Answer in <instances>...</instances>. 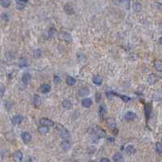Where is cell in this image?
<instances>
[{
    "label": "cell",
    "mask_w": 162,
    "mask_h": 162,
    "mask_svg": "<svg viewBox=\"0 0 162 162\" xmlns=\"http://www.w3.org/2000/svg\"><path fill=\"white\" fill-rule=\"evenodd\" d=\"M64 11L66 12L68 15H72L74 12L73 11V7H72L71 5L69 4H67L66 6L64 7Z\"/></svg>",
    "instance_id": "20"
},
{
    "label": "cell",
    "mask_w": 162,
    "mask_h": 162,
    "mask_svg": "<svg viewBox=\"0 0 162 162\" xmlns=\"http://www.w3.org/2000/svg\"><path fill=\"white\" fill-rule=\"evenodd\" d=\"M54 83L55 85H59L60 83H61V78L58 76H55L54 77Z\"/></svg>",
    "instance_id": "35"
},
{
    "label": "cell",
    "mask_w": 162,
    "mask_h": 162,
    "mask_svg": "<svg viewBox=\"0 0 162 162\" xmlns=\"http://www.w3.org/2000/svg\"><path fill=\"white\" fill-rule=\"evenodd\" d=\"M125 2H126V3H127V7H128V8H129V7H130V0H125Z\"/></svg>",
    "instance_id": "38"
},
{
    "label": "cell",
    "mask_w": 162,
    "mask_h": 162,
    "mask_svg": "<svg viewBox=\"0 0 162 162\" xmlns=\"http://www.w3.org/2000/svg\"><path fill=\"white\" fill-rule=\"evenodd\" d=\"M66 83L68 86H74L76 84V79L73 78V77H68L66 78Z\"/></svg>",
    "instance_id": "18"
},
{
    "label": "cell",
    "mask_w": 162,
    "mask_h": 162,
    "mask_svg": "<svg viewBox=\"0 0 162 162\" xmlns=\"http://www.w3.org/2000/svg\"><path fill=\"white\" fill-rule=\"evenodd\" d=\"M105 111H106V108L104 107V105H100L99 109V117H100L101 119L104 118V115L105 113Z\"/></svg>",
    "instance_id": "26"
},
{
    "label": "cell",
    "mask_w": 162,
    "mask_h": 162,
    "mask_svg": "<svg viewBox=\"0 0 162 162\" xmlns=\"http://www.w3.org/2000/svg\"><path fill=\"white\" fill-rule=\"evenodd\" d=\"M90 94V90L87 87H83V88L80 89L78 91V95L80 97H85V96L88 95Z\"/></svg>",
    "instance_id": "8"
},
{
    "label": "cell",
    "mask_w": 162,
    "mask_h": 162,
    "mask_svg": "<svg viewBox=\"0 0 162 162\" xmlns=\"http://www.w3.org/2000/svg\"><path fill=\"white\" fill-rule=\"evenodd\" d=\"M133 9L135 12H140L142 10V5L139 2H135L133 4Z\"/></svg>",
    "instance_id": "22"
},
{
    "label": "cell",
    "mask_w": 162,
    "mask_h": 162,
    "mask_svg": "<svg viewBox=\"0 0 162 162\" xmlns=\"http://www.w3.org/2000/svg\"><path fill=\"white\" fill-rule=\"evenodd\" d=\"M1 19L5 21H7L9 20V15L7 13H6V12H3V13H2L1 15Z\"/></svg>",
    "instance_id": "33"
},
{
    "label": "cell",
    "mask_w": 162,
    "mask_h": 162,
    "mask_svg": "<svg viewBox=\"0 0 162 162\" xmlns=\"http://www.w3.org/2000/svg\"><path fill=\"white\" fill-rule=\"evenodd\" d=\"M94 133L95 134V135L97 136V137H99V138H104V137L106 136V133H105V131L103 129H101V128H95L94 129Z\"/></svg>",
    "instance_id": "3"
},
{
    "label": "cell",
    "mask_w": 162,
    "mask_h": 162,
    "mask_svg": "<svg viewBox=\"0 0 162 162\" xmlns=\"http://www.w3.org/2000/svg\"><path fill=\"white\" fill-rule=\"evenodd\" d=\"M144 112H145V116H146V118H147V120L149 119V117L151 116V112H152V108L151 107L149 106L148 104L145 105L144 107Z\"/></svg>",
    "instance_id": "14"
},
{
    "label": "cell",
    "mask_w": 162,
    "mask_h": 162,
    "mask_svg": "<svg viewBox=\"0 0 162 162\" xmlns=\"http://www.w3.org/2000/svg\"><path fill=\"white\" fill-rule=\"evenodd\" d=\"M33 104H34V105L36 106V107H38V106L40 105V104H41V99H40V97H39L38 95H34Z\"/></svg>",
    "instance_id": "27"
},
{
    "label": "cell",
    "mask_w": 162,
    "mask_h": 162,
    "mask_svg": "<svg viewBox=\"0 0 162 162\" xmlns=\"http://www.w3.org/2000/svg\"><path fill=\"white\" fill-rule=\"evenodd\" d=\"M51 87L48 84H42V85L40 86V91H41L42 93L43 94H46V93H49L51 91Z\"/></svg>",
    "instance_id": "6"
},
{
    "label": "cell",
    "mask_w": 162,
    "mask_h": 162,
    "mask_svg": "<svg viewBox=\"0 0 162 162\" xmlns=\"http://www.w3.org/2000/svg\"><path fill=\"white\" fill-rule=\"evenodd\" d=\"M126 152L128 155H131V154L135 153V149L132 145H128L126 148Z\"/></svg>",
    "instance_id": "21"
},
{
    "label": "cell",
    "mask_w": 162,
    "mask_h": 162,
    "mask_svg": "<svg viewBox=\"0 0 162 162\" xmlns=\"http://www.w3.org/2000/svg\"><path fill=\"white\" fill-rule=\"evenodd\" d=\"M148 83L151 84V85H153V84H155L158 81L157 77L156 76L155 74H151V75L148 77Z\"/></svg>",
    "instance_id": "15"
},
{
    "label": "cell",
    "mask_w": 162,
    "mask_h": 162,
    "mask_svg": "<svg viewBox=\"0 0 162 162\" xmlns=\"http://www.w3.org/2000/svg\"><path fill=\"white\" fill-rule=\"evenodd\" d=\"M92 104H93L92 99L90 98H85L82 101V105L84 108H90L92 105Z\"/></svg>",
    "instance_id": "7"
},
{
    "label": "cell",
    "mask_w": 162,
    "mask_h": 162,
    "mask_svg": "<svg viewBox=\"0 0 162 162\" xmlns=\"http://www.w3.org/2000/svg\"><path fill=\"white\" fill-rule=\"evenodd\" d=\"M60 136L62 137L63 139H67V138H69L70 137V133H69V131H68V130H66V129H64V127L62 128L60 130Z\"/></svg>",
    "instance_id": "12"
},
{
    "label": "cell",
    "mask_w": 162,
    "mask_h": 162,
    "mask_svg": "<svg viewBox=\"0 0 162 162\" xmlns=\"http://www.w3.org/2000/svg\"><path fill=\"white\" fill-rule=\"evenodd\" d=\"M92 81H93V82L97 86H100L103 83V78L100 76H95L94 77H93Z\"/></svg>",
    "instance_id": "13"
},
{
    "label": "cell",
    "mask_w": 162,
    "mask_h": 162,
    "mask_svg": "<svg viewBox=\"0 0 162 162\" xmlns=\"http://www.w3.org/2000/svg\"><path fill=\"white\" fill-rule=\"evenodd\" d=\"M13 158H14V161H16V162H20L22 161L23 159V153L21 152L20 151H17L15 152V154L13 156Z\"/></svg>",
    "instance_id": "11"
},
{
    "label": "cell",
    "mask_w": 162,
    "mask_h": 162,
    "mask_svg": "<svg viewBox=\"0 0 162 162\" xmlns=\"http://www.w3.org/2000/svg\"><path fill=\"white\" fill-rule=\"evenodd\" d=\"M23 121V117L20 116V115H15L13 117L11 118V122L15 126H17V125L20 124Z\"/></svg>",
    "instance_id": "2"
},
{
    "label": "cell",
    "mask_w": 162,
    "mask_h": 162,
    "mask_svg": "<svg viewBox=\"0 0 162 162\" xmlns=\"http://www.w3.org/2000/svg\"><path fill=\"white\" fill-rule=\"evenodd\" d=\"M107 125L111 130H115L117 128V123L113 118H108L107 119Z\"/></svg>",
    "instance_id": "5"
},
{
    "label": "cell",
    "mask_w": 162,
    "mask_h": 162,
    "mask_svg": "<svg viewBox=\"0 0 162 162\" xmlns=\"http://www.w3.org/2000/svg\"><path fill=\"white\" fill-rule=\"evenodd\" d=\"M48 131H49V129L46 126H42L38 128V132L40 134H42V135H45V134L48 133Z\"/></svg>",
    "instance_id": "24"
},
{
    "label": "cell",
    "mask_w": 162,
    "mask_h": 162,
    "mask_svg": "<svg viewBox=\"0 0 162 162\" xmlns=\"http://www.w3.org/2000/svg\"><path fill=\"white\" fill-rule=\"evenodd\" d=\"M62 105H63V107L64 108H66V109H69V108H72V104L69 100H68V99H65V100L63 101L62 103Z\"/></svg>",
    "instance_id": "25"
},
{
    "label": "cell",
    "mask_w": 162,
    "mask_h": 162,
    "mask_svg": "<svg viewBox=\"0 0 162 162\" xmlns=\"http://www.w3.org/2000/svg\"><path fill=\"white\" fill-rule=\"evenodd\" d=\"M39 122L42 126H52L55 125L54 121L48 119V118H46V117H43L42 119H40Z\"/></svg>",
    "instance_id": "1"
},
{
    "label": "cell",
    "mask_w": 162,
    "mask_h": 162,
    "mask_svg": "<svg viewBox=\"0 0 162 162\" xmlns=\"http://www.w3.org/2000/svg\"><path fill=\"white\" fill-rule=\"evenodd\" d=\"M17 3V8L18 9H23L24 7V5L28 2V0H15Z\"/></svg>",
    "instance_id": "17"
},
{
    "label": "cell",
    "mask_w": 162,
    "mask_h": 162,
    "mask_svg": "<svg viewBox=\"0 0 162 162\" xmlns=\"http://www.w3.org/2000/svg\"><path fill=\"white\" fill-rule=\"evenodd\" d=\"M11 0H0V4H1L2 7H5V8L8 7L11 5Z\"/></svg>",
    "instance_id": "23"
},
{
    "label": "cell",
    "mask_w": 162,
    "mask_h": 162,
    "mask_svg": "<svg viewBox=\"0 0 162 162\" xmlns=\"http://www.w3.org/2000/svg\"><path fill=\"white\" fill-rule=\"evenodd\" d=\"M156 148H157V152H158L159 154H161L162 152V145L160 142L157 143V144H156Z\"/></svg>",
    "instance_id": "32"
},
{
    "label": "cell",
    "mask_w": 162,
    "mask_h": 162,
    "mask_svg": "<svg viewBox=\"0 0 162 162\" xmlns=\"http://www.w3.org/2000/svg\"><path fill=\"white\" fill-rule=\"evenodd\" d=\"M21 139H22L24 143H28L31 141V139H32V135H31L29 132H24L22 133V135H21Z\"/></svg>",
    "instance_id": "4"
},
{
    "label": "cell",
    "mask_w": 162,
    "mask_h": 162,
    "mask_svg": "<svg viewBox=\"0 0 162 162\" xmlns=\"http://www.w3.org/2000/svg\"><path fill=\"white\" fill-rule=\"evenodd\" d=\"M30 79H31V75L29 73H24L23 75V77H22V82H23V83L24 84V85H27L28 82L30 81Z\"/></svg>",
    "instance_id": "16"
},
{
    "label": "cell",
    "mask_w": 162,
    "mask_h": 162,
    "mask_svg": "<svg viewBox=\"0 0 162 162\" xmlns=\"http://www.w3.org/2000/svg\"><path fill=\"white\" fill-rule=\"evenodd\" d=\"M115 95H117L118 97L121 98L124 102H126V103L130 101V99H131L129 97V96H126V95H120V94H117V93H115Z\"/></svg>",
    "instance_id": "28"
},
{
    "label": "cell",
    "mask_w": 162,
    "mask_h": 162,
    "mask_svg": "<svg viewBox=\"0 0 162 162\" xmlns=\"http://www.w3.org/2000/svg\"><path fill=\"white\" fill-rule=\"evenodd\" d=\"M61 148L63 149L64 151H68V150H69V149L71 148V143L69 141H68V140H64V141H63L61 143Z\"/></svg>",
    "instance_id": "10"
},
{
    "label": "cell",
    "mask_w": 162,
    "mask_h": 162,
    "mask_svg": "<svg viewBox=\"0 0 162 162\" xmlns=\"http://www.w3.org/2000/svg\"><path fill=\"white\" fill-rule=\"evenodd\" d=\"M4 91H5V88H4V86H0V95H3Z\"/></svg>",
    "instance_id": "36"
},
{
    "label": "cell",
    "mask_w": 162,
    "mask_h": 162,
    "mask_svg": "<svg viewBox=\"0 0 162 162\" xmlns=\"http://www.w3.org/2000/svg\"><path fill=\"white\" fill-rule=\"evenodd\" d=\"M100 161L101 162H110V160L108 158H103V159H101Z\"/></svg>",
    "instance_id": "37"
},
{
    "label": "cell",
    "mask_w": 162,
    "mask_h": 162,
    "mask_svg": "<svg viewBox=\"0 0 162 162\" xmlns=\"http://www.w3.org/2000/svg\"><path fill=\"white\" fill-rule=\"evenodd\" d=\"M63 35H64V38L63 39L64 40V41H68V42H70L71 40H72V37L69 33H63Z\"/></svg>",
    "instance_id": "31"
},
{
    "label": "cell",
    "mask_w": 162,
    "mask_h": 162,
    "mask_svg": "<svg viewBox=\"0 0 162 162\" xmlns=\"http://www.w3.org/2000/svg\"><path fill=\"white\" fill-rule=\"evenodd\" d=\"M108 141H109V142H112V143L114 142V139L112 138V137H109V138H108Z\"/></svg>",
    "instance_id": "39"
},
{
    "label": "cell",
    "mask_w": 162,
    "mask_h": 162,
    "mask_svg": "<svg viewBox=\"0 0 162 162\" xmlns=\"http://www.w3.org/2000/svg\"><path fill=\"white\" fill-rule=\"evenodd\" d=\"M136 114L135 113H133V112H127V113L125 114V119L126 121H132L134 119H135L136 118Z\"/></svg>",
    "instance_id": "9"
},
{
    "label": "cell",
    "mask_w": 162,
    "mask_h": 162,
    "mask_svg": "<svg viewBox=\"0 0 162 162\" xmlns=\"http://www.w3.org/2000/svg\"><path fill=\"white\" fill-rule=\"evenodd\" d=\"M106 95H107L108 99H113V98L114 97V95H115V92H114V91H108L107 93H106Z\"/></svg>",
    "instance_id": "34"
},
{
    "label": "cell",
    "mask_w": 162,
    "mask_h": 162,
    "mask_svg": "<svg viewBox=\"0 0 162 162\" xmlns=\"http://www.w3.org/2000/svg\"><path fill=\"white\" fill-rule=\"evenodd\" d=\"M155 67H156V68H157V71H159V72H161L162 71V64H161V62L160 60L156 61Z\"/></svg>",
    "instance_id": "29"
},
{
    "label": "cell",
    "mask_w": 162,
    "mask_h": 162,
    "mask_svg": "<svg viewBox=\"0 0 162 162\" xmlns=\"http://www.w3.org/2000/svg\"><path fill=\"white\" fill-rule=\"evenodd\" d=\"M27 66V61L25 59H21L19 61V67L20 68H24Z\"/></svg>",
    "instance_id": "30"
},
{
    "label": "cell",
    "mask_w": 162,
    "mask_h": 162,
    "mask_svg": "<svg viewBox=\"0 0 162 162\" xmlns=\"http://www.w3.org/2000/svg\"><path fill=\"white\" fill-rule=\"evenodd\" d=\"M113 161L115 162H120V161H122L124 160V158H123V156L121 155V153H116V154H114L113 156Z\"/></svg>",
    "instance_id": "19"
}]
</instances>
